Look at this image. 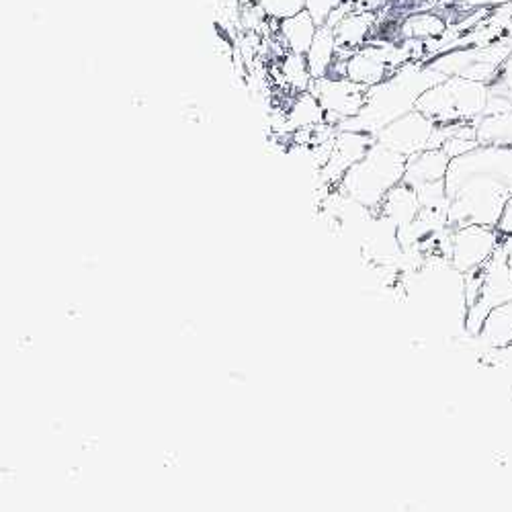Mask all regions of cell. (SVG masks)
Segmentation results:
<instances>
[{
    "mask_svg": "<svg viewBox=\"0 0 512 512\" xmlns=\"http://www.w3.org/2000/svg\"><path fill=\"white\" fill-rule=\"evenodd\" d=\"M445 187L451 228L496 226L512 199V148L478 146L451 158Z\"/></svg>",
    "mask_w": 512,
    "mask_h": 512,
    "instance_id": "cell-1",
    "label": "cell"
},
{
    "mask_svg": "<svg viewBox=\"0 0 512 512\" xmlns=\"http://www.w3.org/2000/svg\"><path fill=\"white\" fill-rule=\"evenodd\" d=\"M447 76L439 70L408 66L402 68L390 80H383L367 91V101L361 113L338 125V130L361 132L375 136L392 121L404 117L416 109L418 99L435 84L443 82Z\"/></svg>",
    "mask_w": 512,
    "mask_h": 512,
    "instance_id": "cell-2",
    "label": "cell"
},
{
    "mask_svg": "<svg viewBox=\"0 0 512 512\" xmlns=\"http://www.w3.org/2000/svg\"><path fill=\"white\" fill-rule=\"evenodd\" d=\"M406 162V156L375 142L373 148L347 170L338 189L357 203L377 211L383 197L404 181Z\"/></svg>",
    "mask_w": 512,
    "mask_h": 512,
    "instance_id": "cell-3",
    "label": "cell"
},
{
    "mask_svg": "<svg viewBox=\"0 0 512 512\" xmlns=\"http://www.w3.org/2000/svg\"><path fill=\"white\" fill-rule=\"evenodd\" d=\"M486 105V89L478 80L453 76L426 91L418 99L416 109L433 119L437 125H447L465 123L482 115Z\"/></svg>",
    "mask_w": 512,
    "mask_h": 512,
    "instance_id": "cell-4",
    "label": "cell"
},
{
    "mask_svg": "<svg viewBox=\"0 0 512 512\" xmlns=\"http://www.w3.org/2000/svg\"><path fill=\"white\" fill-rule=\"evenodd\" d=\"M508 302H512V267L500 242L494 254L482 265V287L476 302L465 312V334L478 336L488 314Z\"/></svg>",
    "mask_w": 512,
    "mask_h": 512,
    "instance_id": "cell-5",
    "label": "cell"
},
{
    "mask_svg": "<svg viewBox=\"0 0 512 512\" xmlns=\"http://www.w3.org/2000/svg\"><path fill=\"white\" fill-rule=\"evenodd\" d=\"M367 87L349 78H316L312 93L320 101L328 123H343L361 113L367 101Z\"/></svg>",
    "mask_w": 512,
    "mask_h": 512,
    "instance_id": "cell-6",
    "label": "cell"
},
{
    "mask_svg": "<svg viewBox=\"0 0 512 512\" xmlns=\"http://www.w3.org/2000/svg\"><path fill=\"white\" fill-rule=\"evenodd\" d=\"M437 123L420 113L418 109L406 113L404 117L392 121L375 134V140L406 158L429 150L431 138L435 134Z\"/></svg>",
    "mask_w": 512,
    "mask_h": 512,
    "instance_id": "cell-7",
    "label": "cell"
},
{
    "mask_svg": "<svg viewBox=\"0 0 512 512\" xmlns=\"http://www.w3.org/2000/svg\"><path fill=\"white\" fill-rule=\"evenodd\" d=\"M502 236L496 226H463L453 230L451 265L461 275L482 267L494 250L500 246Z\"/></svg>",
    "mask_w": 512,
    "mask_h": 512,
    "instance_id": "cell-8",
    "label": "cell"
},
{
    "mask_svg": "<svg viewBox=\"0 0 512 512\" xmlns=\"http://www.w3.org/2000/svg\"><path fill=\"white\" fill-rule=\"evenodd\" d=\"M375 136L371 134H361V132H345L338 130L332 152L328 162L318 170V179L322 189H332L338 187V183L343 181L347 175V170L355 166L375 144Z\"/></svg>",
    "mask_w": 512,
    "mask_h": 512,
    "instance_id": "cell-9",
    "label": "cell"
},
{
    "mask_svg": "<svg viewBox=\"0 0 512 512\" xmlns=\"http://www.w3.org/2000/svg\"><path fill=\"white\" fill-rule=\"evenodd\" d=\"M451 158L445 154L443 148L437 150H424L408 158L406 162V173H404V183L420 189L429 183L443 181L447 177Z\"/></svg>",
    "mask_w": 512,
    "mask_h": 512,
    "instance_id": "cell-10",
    "label": "cell"
},
{
    "mask_svg": "<svg viewBox=\"0 0 512 512\" xmlns=\"http://www.w3.org/2000/svg\"><path fill=\"white\" fill-rule=\"evenodd\" d=\"M390 66H392V60L388 58L386 52L367 48V50L353 54L347 60V64L343 68V76L371 89V87H375V84L386 80Z\"/></svg>",
    "mask_w": 512,
    "mask_h": 512,
    "instance_id": "cell-11",
    "label": "cell"
},
{
    "mask_svg": "<svg viewBox=\"0 0 512 512\" xmlns=\"http://www.w3.org/2000/svg\"><path fill=\"white\" fill-rule=\"evenodd\" d=\"M420 209H422V205H420L416 189L402 181L386 197H383V201L375 213H379V216H383V218H388L390 222H394L400 228V226L416 220Z\"/></svg>",
    "mask_w": 512,
    "mask_h": 512,
    "instance_id": "cell-12",
    "label": "cell"
},
{
    "mask_svg": "<svg viewBox=\"0 0 512 512\" xmlns=\"http://www.w3.org/2000/svg\"><path fill=\"white\" fill-rule=\"evenodd\" d=\"M478 336L490 351L512 345V302L494 308Z\"/></svg>",
    "mask_w": 512,
    "mask_h": 512,
    "instance_id": "cell-13",
    "label": "cell"
},
{
    "mask_svg": "<svg viewBox=\"0 0 512 512\" xmlns=\"http://www.w3.org/2000/svg\"><path fill=\"white\" fill-rule=\"evenodd\" d=\"M316 21L312 15L306 13H297L295 17L285 19L281 27V35L285 41V48L293 54H308L312 41L316 37Z\"/></svg>",
    "mask_w": 512,
    "mask_h": 512,
    "instance_id": "cell-14",
    "label": "cell"
},
{
    "mask_svg": "<svg viewBox=\"0 0 512 512\" xmlns=\"http://www.w3.org/2000/svg\"><path fill=\"white\" fill-rule=\"evenodd\" d=\"M336 50L338 48H336L334 33L330 29H326V27L318 29L316 37L312 41V46H310V50L306 54L308 68H310V74H312L314 80L328 76Z\"/></svg>",
    "mask_w": 512,
    "mask_h": 512,
    "instance_id": "cell-15",
    "label": "cell"
},
{
    "mask_svg": "<svg viewBox=\"0 0 512 512\" xmlns=\"http://www.w3.org/2000/svg\"><path fill=\"white\" fill-rule=\"evenodd\" d=\"M326 121V113L320 105V101L316 99L314 93H304L300 99L295 101L291 113L287 115L285 119V127L291 132H297V130H304V127H310V125H318V123H324Z\"/></svg>",
    "mask_w": 512,
    "mask_h": 512,
    "instance_id": "cell-16",
    "label": "cell"
},
{
    "mask_svg": "<svg viewBox=\"0 0 512 512\" xmlns=\"http://www.w3.org/2000/svg\"><path fill=\"white\" fill-rule=\"evenodd\" d=\"M480 146H508L512 148V115L486 117L476 125Z\"/></svg>",
    "mask_w": 512,
    "mask_h": 512,
    "instance_id": "cell-17",
    "label": "cell"
},
{
    "mask_svg": "<svg viewBox=\"0 0 512 512\" xmlns=\"http://www.w3.org/2000/svg\"><path fill=\"white\" fill-rule=\"evenodd\" d=\"M279 70H281L283 82H287L295 91H306L310 87V82H314L304 54L289 52Z\"/></svg>",
    "mask_w": 512,
    "mask_h": 512,
    "instance_id": "cell-18",
    "label": "cell"
},
{
    "mask_svg": "<svg viewBox=\"0 0 512 512\" xmlns=\"http://www.w3.org/2000/svg\"><path fill=\"white\" fill-rule=\"evenodd\" d=\"M484 359L488 361L490 367H494L502 375V379L506 383V390L512 398V345H508L504 349H494Z\"/></svg>",
    "mask_w": 512,
    "mask_h": 512,
    "instance_id": "cell-19",
    "label": "cell"
},
{
    "mask_svg": "<svg viewBox=\"0 0 512 512\" xmlns=\"http://www.w3.org/2000/svg\"><path fill=\"white\" fill-rule=\"evenodd\" d=\"M302 5L304 0H263V9L271 17H279V19H289V17H295L297 13H302Z\"/></svg>",
    "mask_w": 512,
    "mask_h": 512,
    "instance_id": "cell-20",
    "label": "cell"
},
{
    "mask_svg": "<svg viewBox=\"0 0 512 512\" xmlns=\"http://www.w3.org/2000/svg\"><path fill=\"white\" fill-rule=\"evenodd\" d=\"M496 228H498V232H500V236H502V248L506 250L508 263H510V267H512V199H510V203L506 205V209H504V213H502L500 222L496 224Z\"/></svg>",
    "mask_w": 512,
    "mask_h": 512,
    "instance_id": "cell-21",
    "label": "cell"
}]
</instances>
